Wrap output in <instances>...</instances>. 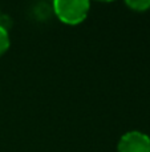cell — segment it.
<instances>
[{
  "label": "cell",
  "instance_id": "cell-1",
  "mask_svg": "<svg viewBox=\"0 0 150 152\" xmlns=\"http://www.w3.org/2000/svg\"><path fill=\"white\" fill-rule=\"evenodd\" d=\"M53 8L60 20L76 24L88 15L89 0H53Z\"/></svg>",
  "mask_w": 150,
  "mask_h": 152
},
{
  "label": "cell",
  "instance_id": "cell-5",
  "mask_svg": "<svg viewBox=\"0 0 150 152\" xmlns=\"http://www.w3.org/2000/svg\"><path fill=\"white\" fill-rule=\"evenodd\" d=\"M105 1H109V0H105Z\"/></svg>",
  "mask_w": 150,
  "mask_h": 152
},
{
  "label": "cell",
  "instance_id": "cell-4",
  "mask_svg": "<svg viewBox=\"0 0 150 152\" xmlns=\"http://www.w3.org/2000/svg\"><path fill=\"white\" fill-rule=\"evenodd\" d=\"M9 47V35L8 31L3 27H0V55L5 52V50Z\"/></svg>",
  "mask_w": 150,
  "mask_h": 152
},
{
  "label": "cell",
  "instance_id": "cell-3",
  "mask_svg": "<svg viewBox=\"0 0 150 152\" xmlns=\"http://www.w3.org/2000/svg\"><path fill=\"white\" fill-rule=\"evenodd\" d=\"M130 8L136 11H145L150 8V0H125Z\"/></svg>",
  "mask_w": 150,
  "mask_h": 152
},
{
  "label": "cell",
  "instance_id": "cell-2",
  "mask_svg": "<svg viewBox=\"0 0 150 152\" xmlns=\"http://www.w3.org/2000/svg\"><path fill=\"white\" fill-rule=\"evenodd\" d=\"M118 152H150V137L141 131H129L121 136Z\"/></svg>",
  "mask_w": 150,
  "mask_h": 152
}]
</instances>
